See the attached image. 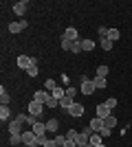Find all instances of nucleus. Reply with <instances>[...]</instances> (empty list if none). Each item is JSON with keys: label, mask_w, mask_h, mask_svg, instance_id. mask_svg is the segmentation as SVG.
Returning a JSON list of instances; mask_svg holds the SVG:
<instances>
[{"label": "nucleus", "mask_w": 132, "mask_h": 147, "mask_svg": "<svg viewBox=\"0 0 132 147\" xmlns=\"http://www.w3.org/2000/svg\"><path fill=\"white\" fill-rule=\"evenodd\" d=\"M22 123H24L22 119L16 117L11 123H9V134H22Z\"/></svg>", "instance_id": "5"}, {"label": "nucleus", "mask_w": 132, "mask_h": 147, "mask_svg": "<svg viewBox=\"0 0 132 147\" xmlns=\"http://www.w3.org/2000/svg\"><path fill=\"white\" fill-rule=\"evenodd\" d=\"M93 49H95L93 40H82V51H93Z\"/></svg>", "instance_id": "25"}, {"label": "nucleus", "mask_w": 132, "mask_h": 147, "mask_svg": "<svg viewBox=\"0 0 132 147\" xmlns=\"http://www.w3.org/2000/svg\"><path fill=\"white\" fill-rule=\"evenodd\" d=\"M73 44H75V42H68V40H64V37H62V49L64 51H70V49H73Z\"/></svg>", "instance_id": "34"}, {"label": "nucleus", "mask_w": 132, "mask_h": 147, "mask_svg": "<svg viewBox=\"0 0 132 147\" xmlns=\"http://www.w3.org/2000/svg\"><path fill=\"white\" fill-rule=\"evenodd\" d=\"M84 147H93V145H84Z\"/></svg>", "instance_id": "41"}, {"label": "nucleus", "mask_w": 132, "mask_h": 147, "mask_svg": "<svg viewBox=\"0 0 132 147\" xmlns=\"http://www.w3.org/2000/svg\"><path fill=\"white\" fill-rule=\"evenodd\" d=\"M99 37H101V40L108 37V29H106V26H99Z\"/></svg>", "instance_id": "37"}, {"label": "nucleus", "mask_w": 132, "mask_h": 147, "mask_svg": "<svg viewBox=\"0 0 132 147\" xmlns=\"http://www.w3.org/2000/svg\"><path fill=\"white\" fill-rule=\"evenodd\" d=\"M18 66L22 68V70H29V68L33 66V57H29V55H20V57H18Z\"/></svg>", "instance_id": "8"}, {"label": "nucleus", "mask_w": 132, "mask_h": 147, "mask_svg": "<svg viewBox=\"0 0 132 147\" xmlns=\"http://www.w3.org/2000/svg\"><path fill=\"white\" fill-rule=\"evenodd\" d=\"M90 134H93V129H90V127L82 129V132H79V134H77V138H75L77 147H84V145H88V138H90Z\"/></svg>", "instance_id": "3"}, {"label": "nucleus", "mask_w": 132, "mask_h": 147, "mask_svg": "<svg viewBox=\"0 0 132 147\" xmlns=\"http://www.w3.org/2000/svg\"><path fill=\"white\" fill-rule=\"evenodd\" d=\"M70 53H75V55H77V53H82V40L73 44V49H70Z\"/></svg>", "instance_id": "33"}, {"label": "nucleus", "mask_w": 132, "mask_h": 147, "mask_svg": "<svg viewBox=\"0 0 132 147\" xmlns=\"http://www.w3.org/2000/svg\"><path fill=\"white\" fill-rule=\"evenodd\" d=\"M62 147H77V143H75V141H66Z\"/></svg>", "instance_id": "38"}, {"label": "nucleus", "mask_w": 132, "mask_h": 147, "mask_svg": "<svg viewBox=\"0 0 132 147\" xmlns=\"http://www.w3.org/2000/svg\"><path fill=\"white\" fill-rule=\"evenodd\" d=\"M64 40H68V42H79V33H77L75 26H68V29L64 31Z\"/></svg>", "instance_id": "6"}, {"label": "nucleus", "mask_w": 132, "mask_h": 147, "mask_svg": "<svg viewBox=\"0 0 132 147\" xmlns=\"http://www.w3.org/2000/svg\"><path fill=\"white\" fill-rule=\"evenodd\" d=\"M108 73H110V68H108V66H104V64H101V66H97V77H104V79H106Z\"/></svg>", "instance_id": "22"}, {"label": "nucleus", "mask_w": 132, "mask_h": 147, "mask_svg": "<svg viewBox=\"0 0 132 147\" xmlns=\"http://www.w3.org/2000/svg\"><path fill=\"white\" fill-rule=\"evenodd\" d=\"M88 127L93 129V132H101V129H104V121H101V119H97V117H95L93 121H90V125H88Z\"/></svg>", "instance_id": "15"}, {"label": "nucleus", "mask_w": 132, "mask_h": 147, "mask_svg": "<svg viewBox=\"0 0 132 147\" xmlns=\"http://www.w3.org/2000/svg\"><path fill=\"white\" fill-rule=\"evenodd\" d=\"M9 117H11V110H9V105H0V121L5 123Z\"/></svg>", "instance_id": "18"}, {"label": "nucleus", "mask_w": 132, "mask_h": 147, "mask_svg": "<svg viewBox=\"0 0 132 147\" xmlns=\"http://www.w3.org/2000/svg\"><path fill=\"white\" fill-rule=\"evenodd\" d=\"M101 143H104V136H101L99 132H93V134H90V138H88V145L97 147V145H101Z\"/></svg>", "instance_id": "13"}, {"label": "nucleus", "mask_w": 132, "mask_h": 147, "mask_svg": "<svg viewBox=\"0 0 132 147\" xmlns=\"http://www.w3.org/2000/svg\"><path fill=\"white\" fill-rule=\"evenodd\" d=\"M55 143H57V147H62L64 143H66V134H57L55 136Z\"/></svg>", "instance_id": "32"}, {"label": "nucleus", "mask_w": 132, "mask_h": 147, "mask_svg": "<svg viewBox=\"0 0 132 147\" xmlns=\"http://www.w3.org/2000/svg\"><path fill=\"white\" fill-rule=\"evenodd\" d=\"M77 134H79L77 129H68V132H66V141H75V138H77Z\"/></svg>", "instance_id": "31"}, {"label": "nucleus", "mask_w": 132, "mask_h": 147, "mask_svg": "<svg viewBox=\"0 0 132 147\" xmlns=\"http://www.w3.org/2000/svg\"><path fill=\"white\" fill-rule=\"evenodd\" d=\"M51 94H53L55 99H62V97H66V88H60V86H57L55 90L51 92Z\"/></svg>", "instance_id": "23"}, {"label": "nucleus", "mask_w": 132, "mask_h": 147, "mask_svg": "<svg viewBox=\"0 0 132 147\" xmlns=\"http://www.w3.org/2000/svg\"><path fill=\"white\" fill-rule=\"evenodd\" d=\"M66 94H68V97H73V99H75L77 90H75V88H73V86H68V88H66Z\"/></svg>", "instance_id": "36"}, {"label": "nucleus", "mask_w": 132, "mask_h": 147, "mask_svg": "<svg viewBox=\"0 0 132 147\" xmlns=\"http://www.w3.org/2000/svg\"><path fill=\"white\" fill-rule=\"evenodd\" d=\"M26 26H29V24H26L24 20H22V22H11V24H9V33L16 35V33H20V31H24Z\"/></svg>", "instance_id": "9"}, {"label": "nucleus", "mask_w": 132, "mask_h": 147, "mask_svg": "<svg viewBox=\"0 0 132 147\" xmlns=\"http://www.w3.org/2000/svg\"><path fill=\"white\" fill-rule=\"evenodd\" d=\"M42 147H57V143H55V138H46Z\"/></svg>", "instance_id": "35"}, {"label": "nucleus", "mask_w": 132, "mask_h": 147, "mask_svg": "<svg viewBox=\"0 0 132 147\" xmlns=\"http://www.w3.org/2000/svg\"><path fill=\"white\" fill-rule=\"evenodd\" d=\"M26 9H29V2H24V0H22V2H16V5H13V13H18V16H24V13H26Z\"/></svg>", "instance_id": "12"}, {"label": "nucleus", "mask_w": 132, "mask_h": 147, "mask_svg": "<svg viewBox=\"0 0 132 147\" xmlns=\"http://www.w3.org/2000/svg\"><path fill=\"white\" fill-rule=\"evenodd\" d=\"M70 114V117H75V119H79V117H84V105L82 103H73L68 108V110H66Z\"/></svg>", "instance_id": "7"}, {"label": "nucleus", "mask_w": 132, "mask_h": 147, "mask_svg": "<svg viewBox=\"0 0 132 147\" xmlns=\"http://www.w3.org/2000/svg\"><path fill=\"white\" fill-rule=\"evenodd\" d=\"M51 97V92L49 90H38L35 94H33V101H40V103H46Z\"/></svg>", "instance_id": "10"}, {"label": "nucleus", "mask_w": 132, "mask_h": 147, "mask_svg": "<svg viewBox=\"0 0 132 147\" xmlns=\"http://www.w3.org/2000/svg\"><path fill=\"white\" fill-rule=\"evenodd\" d=\"M119 29H108V40H110V42H117V40H119Z\"/></svg>", "instance_id": "20"}, {"label": "nucleus", "mask_w": 132, "mask_h": 147, "mask_svg": "<svg viewBox=\"0 0 132 147\" xmlns=\"http://www.w3.org/2000/svg\"><path fill=\"white\" fill-rule=\"evenodd\" d=\"M104 103H106V108H108V110H112V108H117V99H114V97H110V99H106Z\"/></svg>", "instance_id": "29"}, {"label": "nucleus", "mask_w": 132, "mask_h": 147, "mask_svg": "<svg viewBox=\"0 0 132 147\" xmlns=\"http://www.w3.org/2000/svg\"><path fill=\"white\" fill-rule=\"evenodd\" d=\"M44 105H46V108H57V105H60V99H55L53 94H51V97H49V101H46Z\"/></svg>", "instance_id": "26"}, {"label": "nucleus", "mask_w": 132, "mask_h": 147, "mask_svg": "<svg viewBox=\"0 0 132 147\" xmlns=\"http://www.w3.org/2000/svg\"><path fill=\"white\" fill-rule=\"evenodd\" d=\"M99 42H101V49H104V51H110V49H112V44H114V42H110L108 37H104V40H99Z\"/></svg>", "instance_id": "27"}, {"label": "nucleus", "mask_w": 132, "mask_h": 147, "mask_svg": "<svg viewBox=\"0 0 132 147\" xmlns=\"http://www.w3.org/2000/svg\"><path fill=\"white\" fill-rule=\"evenodd\" d=\"M31 129H33V134H35V136L40 138V143L44 145V141H46V123L38 121V123H35V125H33Z\"/></svg>", "instance_id": "2"}, {"label": "nucleus", "mask_w": 132, "mask_h": 147, "mask_svg": "<svg viewBox=\"0 0 132 147\" xmlns=\"http://www.w3.org/2000/svg\"><path fill=\"white\" fill-rule=\"evenodd\" d=\"M73 103H75V99H73V97H68V94L60 99V108H62V110H68V108H70Z\"/></svg>", "instance_id": "14"}, {"label": "nucleus", "mask_w": 132, "mask_h": 147, "mask_svg": "<svg viewBox=\"0 0 132 147\" xmlns=\"http://www.w3.org/2000/svg\"><path fill=\"white\" fill-rule=\"evenodd\" d=\"M110 132H112V129H106V127H104V129H101V132H99V134L104 136V138H106V136H110Z\"/></svg>", "instance_id": "39"}, {"label": "nucleus", "mask_w": 132, "mask_h": 147, "mask_svg": "<svg viewBox=\"0 0 132 147\" xmlns=\"http://www.w3.org/2000/svg\"><path fill=\"white\" fill-rule=\"evenodd\" d=\"M44 108H46V105L40 103V101H31V103H29V114H33L38 121H42V117H44Z\"/></svg>", "instance_id": "1"}, {"label": "nucleus", "mask_w": 132, "mask_h": 147, "mask_svg": "<svg viewBox=\"0 0 132 147\" xmlns=\"http://www.w3.org/2000/svg\"><path fill=\"white\" fill-rule=\"evenodd\" d=\"M57 127H60V121H57V119H49V121H46V132H57Z\"/></svg>", "instance_id": "17"}, {"label": "nucleus", "mask_w": 132, "mask_h": 147, "mask_svg": "<svg viewBox=\"0 0 132 147\" xmlns=\"http://www.w3.org/2000/svg\"><path fill=\"white\" fill-rule=\"evenodd\" d=\"M55 88H57V84H55V81H53V79H46V84H44V90L53 92V90H55Z\"/></svg>", "instance_id": "28"}, {"label": "nucleus", "mask_w": 132, "mask_h": 147, "mask_svg": "<svg viewBox=\"0 0 132 147\" xmlns=\"http://www.w3.org/2000/svg\"><path fill=\"white\" fill-rule=\"evenodd\" d=\"M95 112H97V119H101V121L110 117V110H108V108H106V103H99V105H97V110H95Z\"/></svg>", "instance_id": "11"}, {"label": "nucleus", "mask_w": 132, "mask_h": 147, "mask_svg": "<svg viewBox=\"0 0 132 147\" xmlns=\"http://www.w3.org/2000/svg\"><path fill=\"white\" fill-rule=\"evenodd\" d=\"M104 127H106V129H112V127H117V117H112V114H110L108 119H104Z\"/></svg>", "instance_id": "16"}, {"label": "nucleus", "mask_w": 132, "mask_h": 147, "mask_svg": "<svg viewBox=\"0 0 132 147\" xmlns=\"http://www.w3.org/2000/svg\"><path fill=\"white\" fill-rule=\"evenodd\" d=\"M38 73H40V70H38V64H33V66L26 70V75H29V77H38Z\"/></svg>", "instance_id": "30"}, {"label": "nucleus", "mask_w": 132, "mask_h": 147, "mask_svg": "<svg viewBox=\"0 0 132 147\" xmlns=\"http://www.w3.org/2000/svg\"><path fill=\"white\" fill-rule=\"evenodd\" d=\"M9 145H22V134H11Z\"/></svg>", "instance_id": "24"}, {"label": "nucleus", "mask_w": 132, "mask_h": 147, "mask_svg": "<svg viewBox=\"0 0 132 147\" xmlns=\"http://www.w3.org/2000/svg\"><path fill=\"white\" fill-rule=\"evenodd\" d=\"M9 99H11V97H9V92H7L5 86H2V88H0V105H9Z\"/></svg>", "instance_id": "19"}, {"label": "nucleus", "mask_w": 132, "mask_h": 147, "mask_svg": "<svg viewBox=\"0 0 132 147\" xmlns=\"http://www.w3.org/2000/svg\"><path fill=\"white\" fill-rule=\"evenodd\" d=\"M97 90L93 84V79H88V77H82V94H86V97H90L93 92Z\"/></svg>", "instance_id": "4"}, {"label": "nucleus", "mask_w": 132, "mask_h": 147, "mask_svg": "<svg viewBox=\"0 0 132 147\" xmlns=\"http://www.w3.org/2000/svg\"><path fill=\"white\" fill-rule=\"evenodd\" d=\"M93 84H95V88H97V90L106 88V79H104V77H93Z\"/></svg>", "instance_id": "21"}, {"label": "nucleus", "mask_w": 132, "mask_h": 147, "mask_svg": "<svg viewBox=\"0 0 132 147\" xmlns=\"http://www.w3.org/2000/svg\"><path fill=\"white\" fill-rule=\"evenodd\" d=\"M97 147H106V145H104V143H101V145H97Z\"/></svg>", "instance_id": "40"}]
</instances>
